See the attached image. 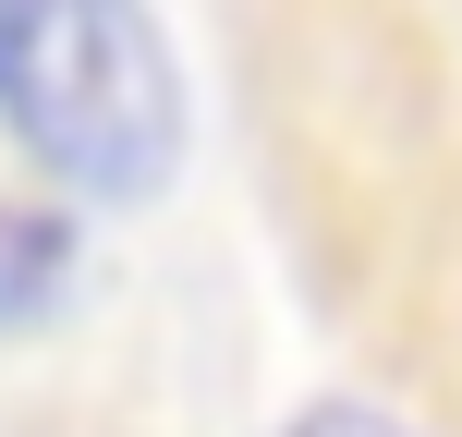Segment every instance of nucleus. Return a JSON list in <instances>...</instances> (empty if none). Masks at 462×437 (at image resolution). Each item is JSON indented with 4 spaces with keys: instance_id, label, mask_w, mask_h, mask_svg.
Here are the masks:
<instances>
[{
    "instance_id": "1",
    "label": "nucleus",
    "mask_w": 462,
    "mask_h": 437,
    "mask_svg": "<svg viewBox=\"0 0 462 437\" xmlns=\"http://www.w3.org/2000/svg\"><path fill=\"white\" fill-rule=\"evenodd\" d=\"M0 134L61 195L146 207L195 134L159 0H0Z\"/></svg>"
},
{
    "instance_id": "2",
    "label": "nucleus",
    "mask_w": 462,
    "mask_h": 437,
    "mask_svg": "<svg viewBox=\"0 0 462 437\" xmlns=\"http://www.w3.org/2000/svg\"><path fill=\"white\" fill-rule=\"evenodd\" d=\"M280 437H426V425L390 414V401H317V414H292Z\"/></svg>"
}]
</instances>
